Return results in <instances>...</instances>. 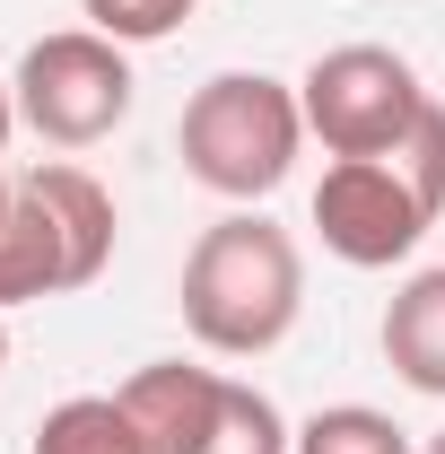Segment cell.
Here are the masks:
<instances>
[{
  "mask_svg": "<svg viewBox=\"0 0 445 454\" xmlns=\"http://www.w3.org/2000/svg\"><path fill=\"white\" fill-rule=\"evenodd\" d=\"M385 358L410 394L445 402V262L437 271H410L385 306Z\"/></svg>",
  "mask_w": 445,
  "mask_h": 454,
  "instance_id": "ba28073f",
  "label": "cell"
},
{
  "mask_svg": "<svg viewBox=\"0 0 445 454\" xmlns=\"http://www.w3.org/2000/svg\"><path fill=\"white\" fill-rule=\"evenodd\" d=\"M0 367H9V324H0Z\"/></svg>",
  "mask_w": 445,
  "mask_h": 454,
  "instance_id": "2e32d148",
  "label": "cell"
},
{
  "mask_svg": "<svg viewBox=\"0 0 445 454\" xmlns=\"http://www.w3.org/2000/svg\"><path fill=\"white\" fill-rule=\"evenodd\" d=\"M306 315V254L262 210H227L183 254V333L210 358H262Z\"/></svg>",
  "mask_w": 445,
  "mask_h": 454,
  "instance_id": "6da1fadb",
  "label": "cell"
},
{
  "mask_svg": "<svg viewBox=\"0 0 445 454\" xmlns=\"http://www.w3.org/2000/svg\"><path fill=\"white\" fill-rule=\"evenodd\" d=\"M297 106H306V131L332 158H393L410 140V122L428 114V88L385 44H332L297 79Z\"/></svg>",
  "mask_w": 445,
  "mask_h": 454,
  "instance_id": "277c9868",
  "label": "cell"
},
{
  "mask_svg": "<svg viewBox=\"0 0 445 454\" xmlns=\"http://www.w3.org/2000/svg\"><path fill=\"white\" fill-rule=\"evenodd\" d=\"M192 454H297V428L279 419V402L262 394V385H236V376H227L219 419H210V437Z\"/></svg>",
  "mask_w": 445,
  "mask_h": 454,
  "instance_id": "8fae6325",
  "label": "cell"
},
{
  "mask_svg": "<svg viewBox=\"0 0 445 454\" xmlns=\"http://www.w3.org/2000/svg\"><path fill=\"white\" fill-rule=\"evenodd\" d=\"M175 149H183V175L210 184L219 201H262L288 184L297 149H306V106L271 70H219L192 88Z\"/></svg>",
  "mask_w": 445,
  "mask_h": 454,
  "instance_id": "7a4b0ae2",
  "label": "cell"
},
{
  "mask_svg": "<svg viewBox=\"0 0 445 454\" xmlns=\"http://www.w3.org/2000/svg\"><path fill=\"white\" fill-rule=\"evenodd\" d=\"M18 184H27V192L53 210V227L70 236V288L105 280V262H113V192H105V184H97L88 167H70V158L27 167Z\"/></svg>",
  "mask_w": 445,
  "mask_h": 454,
  "instance_id": "52a82bcc",
  "label": "cell"
},
{
  "mask_svg": "<svg viewBox=\"0 0 445 454\" xmlns=\"http://www.w3.org/2000/svg\"><path fill=\"white\" fill-rule=\"evenodd\" d=\"M297 454H410V428L367 411V402H332L297 428Z\"/></svg>",
  "mask_w": 445,
  "mask_h": 454,
  "instance_id": "7c38bea8",
  "label": "cell"
},
{
  "mask_svg": "<svg viewBox=\"0 0 445 454\" xmlns=\"http://www.w3.org/2000/svg\"><path fill=\"white\" fill-rule=\"evenodd\" d=\"M315 227H324V254H340L349 271H393L437 227V210L393 158H332L315 184Z\"/></svg>",
  "mask_w": 445,
  "mask_h": 454,
  "instance_id": "5b68a950",
  "label": "cell"
},
{
  "mask_svg": "<svg viewBox=\"0 0 445 454\" xmlns=\"http://www.w3.org/2000/svg\"><path fill=\"white\" fill-rule=\"evenodd\" d=\"M393 167L428 192V210H445V106H437V97H428V114L410 122V140L393 149Z\"/></svg>",
  "mask_w": 445,
  "mask_h": 454,
  "instance_id": "5bb4252c",
  "label": "cell"
},
{
  "mask_svg": "<svg viewBox=\"0 0 445 454\" xmlns=\"http://www.w3.org/2000/svg\"><path fill=\"white\" fill-rule=\"evenodd\" d=\"M9 122H18V88L0 79V149H9Z\"/></svg>",
  "mask_w": 445,
  "mask_h": 454,
  "instance_id": "9a60e30c",
  "label": "cell"
},
{
  "mask_svg": "<svg viewBox=\"0 0 445 454\" xmlns=\"http://www.w3.org/2000/svg\"><path fill=\"white\" fill-rule=\"evenodd\" d=\"M219 394L227 376L219 367H183V358H158V367H140L131 385H122V411L158 437L167 454H192L210 437V419H219Z\"/></svg>",
  "mask_w": 445,
  "mask_h": 454,
  "instance_id": "8992f818",
  "label": "cell"
},
{
  "mask_svg": "<svg viewBox=\"0 0 445 454\" xmlns=\"http://www.w3.org/2000/svg\"><path fill=\"white\" fill-rule=\"evenodd\" d=\"M18 122L53 149H97L105 131H122L131 114V53L97 35V27H61V35H35L27 61H18Z\"/></svg>",
  "mask_w": 445,
  "mask_h": 454,
  "instance_id": "3957f363",
  "label": "cell"
},
{
  "mask_svg": "<svg viewBox=\"0 0 445 454\" xmlns=\"http://www.w3.org/2000/svg\"><path fill=\"white\" fill-rule=\"evenodd\" d=\"M35 454H167V446L122 411V394H70V402L44 411Z\"/></svg>",
  "mask_w": 445,
  "mask_h": 454,
  "instance_id": "30bf717a",
  "label": "cell"
},
{
  "mask_svg": "<svg viewBox=\"0 0 445 454\" xmlns=\"http://www.w3.org/2000/svg\"><path fill=\"white\" fill-rule=\"evenodd\" d=\"M61 288H70V236L18 184V201L0 219V306H35V297H61Z\"/></svg>",
  "mask_w": 445,
  "mask_h": 454,
  "instance_id": "9c48e42d",
  "label": "cell"
},
{
  "mask_svg": "<svg viewBox=\"0 0 445 454\" xmlns=\"http://www.w3.org/2000/svg\"><path fill=\"white\" fill-rule=\"evenodd\" d=\"M428 454H445V428H437V437H428Z\"/></svg>",
  "mask_w": 445,
  "mask_h": 454,
  "instance_id": "e0dca14e",
  "label": "cell"
},
{
  "mask_svg": "<svg viewBox=\"0 0 445 454\" xmlns=\"http://www.w3.org/2000/svg\"><path fill=\"white\" fill-rule=\"evenodd\" d=\"M192 9H201V0H79V18H88L97 35H113V44H158Z\"/></svg>",
  "mask_w": 445,
  "mask_h": 454,
  "instance_id": "4fadbf2b",
  "label": "cell"
}]
</instances>
